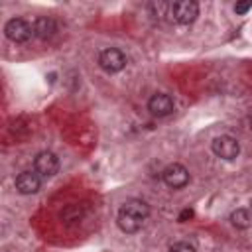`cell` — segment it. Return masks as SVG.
Instances as JSON below:
<instances>
[{"label":"cell","mask_w":252,"mask_h":252,"mask_svg":"<svg viewBox=\"0 0 252 252\" xmlns=\"http://www.w3.org/2000/svg\"><path fill=\"white\" fill-rule=\"evenodd\" d=\"M55 32H57V24H55L53 18L39 16V18L33 22V35L39 37V39H49Z\"/></svg>","instance_id":"cell-10"},{"label":"cell","mask_w":252,"mask_h":252,"mask_svg":"<svg viewBox=\"0 0 252 252\" xmlns=\"http://www.w3.org/2000/svg\"><path fill=\"white\" fill-rule=\"evenodd\" d=\"M169 252H197V250L189 242H175V244L169 246Z\"/></svg>","instance_id":"cell-13"},{"label":"cell","mask_w":252,"mask_h":252,"mask_svg":"<svg viewBox=\"0 0 252 252\" xmlns=\"http://www.w3.org/2000/svg\"><path fill=\"white\" fill-rule=\"evenodd\" d=\"M230 222L236 226V228H248L252 224V217L248 213V209H236L232 211L230 215Z\"/></svg>","instance_id":"cell-12"},{"label":"cell","mask_w":252,"mask_h":252,"mask_svg":"<svg viewBox=\"0 0 252 252\" xmlns=\"http://www.w3.org/2000/svg\"><path fill=\"white\" fill-rule=\"evenodd\" d=\"M173 98L165 93H158L154 94L150 100H148V110L154 114V116H167L173 112Z\"/></svg>","instance_id":"cell-8"},{"label":"cell","mask_w":252,"mask_h":252,"mask_svg":"<svg viewBox=\"0 0 252 252\" xmlns=\"http://www.w3.org/2000/svg\"><path fill=\"white\" fill-rule=\"evenodd\" d=\"M4 32H6V37L16 41V43H26L33 35V28L26 20H22V18L8 20L6 26H4Z\"/></svg>","instance_id":"cell-3"},{"label":"cell","mask_w":252,"mask_h":252,"mask_svg":"<svg viewBox=\"0 0 252 252\" xmlns=\"http://www.w3.org/2000/svg\"><path fill=\"white\" fill-rule=\"evenodd\" d=\"M83 215H85V211L81 205H67L61 211V220L67 224H73V222H79L83 219Z\"/></svg>","instance_id":"cell-11"},{"label":"cell","mask_w":252,"mask_h":252,"mask_svg":"<svg viewBox=\"0 0 252 252\" xmlns=\"http://www.w3.org/2000/svg\"><path fill=\"white\" fill-rule=\"evenodd\" d=\"M193 217V211L191 209H183L181 213H179V222H185V220H189Z\"/></svg>","instance_id":"cell-15"},{"label":"cell","mask_w":252,"mask_h":252,"mask_svg":"<svg viewBox=\"0 0 252 252\" xmlns=\"http://www.w3.org/2000/svg\"><path fill=\"white\" fill-rule=\"evenodd\" d=\"M98 65L106 73H118L126 67V55L116 47H106L98 55Z\"/></svg>","instance_id":"cell-4"},{"label":"cell","mask_w":252,"mask_h":252,"mask_svg":"<svg viewBox=\"0 0 252 252\" xmlns=\"http://www.w3.org/2000/svg\"><path fill=\"white\" fill-rule=\"evenodd\" d=\"M148 215H150L148 203H144L142 199H128L120 207L116 222H118L120 230H124V232H136V230L142 228V224L148 219Z\"/></svg>","instance_id":"cell-1"},{"label":"cell","mask_w":252,"mask_h":252,"mask_svg":"<svg viewBox=\"0 0 252 252\" xmlns=\"http://www.w3.org/2000/svg\"><path fill=\"white\" fill-rule=\"evenodd\" d=\"M161 179L167 187L171 189H181L189 183V171L185 165L181 163H169L163 171H161Z\"/></svg>","instance_id":"cell-5"},{"label":"cell","mask_w":252,"mask_h":252,"mask_svg":"<svg viewBox=\"0 0 252 252\" xmlns=\"http://www.w3.org/2000/svg\"><path fill=\"white\" fill-rule=\"evenodd\" d=\"M250 8H252V0H246V2H236V4H234V12H236V14H246Z\"/></svg>","instance_id":"cell-14"},{"label":"cell","mask_w":252,"mask_h":252,"mask_svg":"<svg viewBox=\"0 0 252 252\" xmlns=\"http://www.w3.org/2000/svg\"><path fill=\"white\" fill-rule=\"evenodd\" d=\"M199 16V4L193 0H177V2H169V20L177 22L181 26H187L191 22H195V18Z\"/></svg>","instance_id":"cell-2"},{"label":"cell","mask_w":252,"mask_h":252,"mask_svg":"<svg viewBox=\"0 0 252 252\" xmlns=\"http://www.w3.org/2000/svg\"><path fill=\"white\" fill-rule=\"evenodd\" d=\"M39 185H41V179L35 171H22L18 177H16V189L22 193V195H32V193H37L39 191Z\"/></svg>","instance_id":"cell-9"},{"label":"cell","mask_w":252,"mask_h":252,"mask_svg":"<svg viewBox=\"0 0 252 252\" xmlns=\"http://www.w3.org/2000/svg\"><path fill=\"white\" fill-rule=\"evenodd\" d=\"M211 148H213V154L219 156L220 159H234L240 154V144L232 136H219V138H215Z\"/></svg>","instance_id":"cell-6"},{"label":"cell","mask_w":252,"mask_h":252,"mask_svg":"<svg viewBox=\"0 0 252 252\" xmlns=\"http://www.w3.org/2000/svg\"><path fill=\"white\" fill-rule=\"evenodd\" d=\"M33 169L39 177H53L59 169V159L53 152H39L33 159Z\"/></svg>","instance_id":"cell-7"}]
</instances>
